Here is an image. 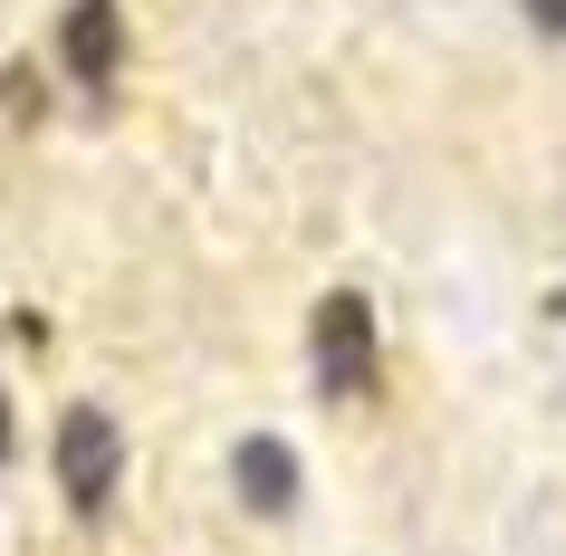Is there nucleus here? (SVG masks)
I'll return each mask as SVG.
<instances>
[{
  "label": "nucleus",
  "instance_id": "f257e3e1",
  "mask_svg": "<svg viewBox=\"0 0 566 556\" xmlns=\"http://www.w3.org/2000/svg\"><path fill=\"white\" fill-rule=\"evenodd\" d=\"M116 480H125V432L106 403H67L59 412V490L77 518H106L116 508Z\"/></svg>",
  "mask_w": 566,
  "mask_h": 556
},
{
  "label": "nucleus",
  "instance_id": "f03ea898",
  "mask_svg": "<svg viewBox=\"0 0 566 556\" xmlns=\"http://www.w3.org/2000/svg\"><path fill=\"white\" fill-rule=\"evenodd\" d=\"M307 365H317V394H336V403H356L365 384H375V307H365L356 289L317 297V317H307Z\"/></svg>",
  "mask_w": 566,
  "mask_h": 556
},
{
  "label": "nucleus",
  "instance_id": "7ed1b4c3",
  "mask_svg": "<svg viewBox=\"0 0 566 556\" xmlns=\"http://www.w3.org/2000/svg\"><path fill=\"white\" fill-rule=\"evenodd\" d=\"M59 67L77 77V87H116V67H125V10L116 0H67V20H59Z\"/></svg>",
  "mask_w": 566,
  "mask_h": 556
},
{
  "label": "nucleus",
  "instance_id": "20e7f679",
  "mask_svg": "<svg viewBox=\"0 0 566 556\" xmlns=\"http://www.w3.org/2000/svg\"><path fill=\"white\" fill-rule=\"evenodd\" d=\"M231 490H240L250 518H289V508H298V451H289L279 432H250L231 451Z\"/></svg>",
  "mask_w": 566,
  "mask_h": 556
},
{
  "label": "nucleus",
  "instance_id": "39448f33",
  "mask_svg": "<svg viewBox=\"0 0 566 556\" xmlns=\"http://www.w3.org/2000/svg\"><path fill=\"white\" fill-rule=\"evenodd\" d=\"M518 10H528V20H537L547 39H566V0H518Z\"/></svg>",
  "mask_w": 566,
  "mask_h": 556
},
{
  "label": "nucleus",
  "instance_id": "423d86ee",
  "mask_svg": "<svg viewBox=\"0 0 566 556\" xmlns=\"http://www.w3.org/2000/svg\"><path fill=\"white\" fill-rule=\"evenodd\" d=\"M10 441H20V432H10V394H0V461H10Z\"/></svg>",
  "mask_w": 566,
  "mask_h": 556
}]
</instances>
